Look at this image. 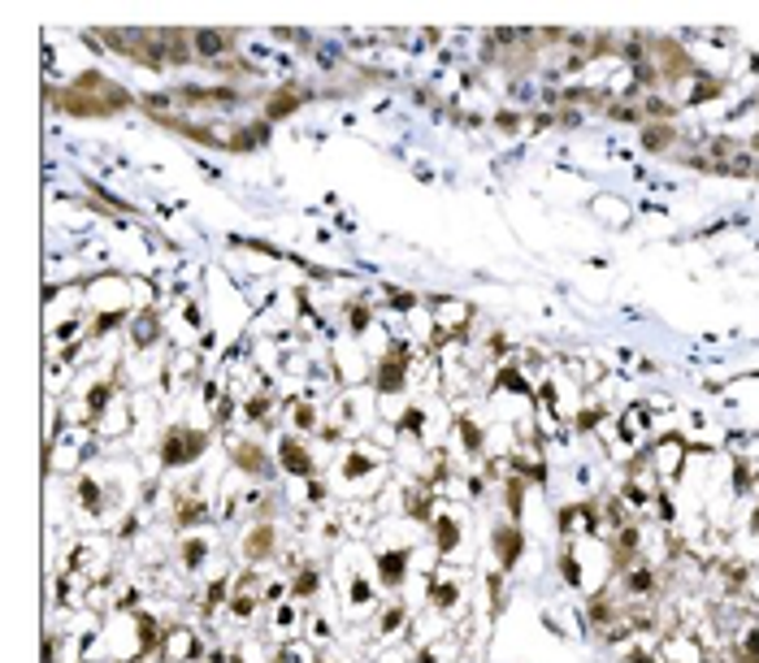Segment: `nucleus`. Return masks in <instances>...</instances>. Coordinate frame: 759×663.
<instances>
[{"label":"nucleus","instance_id":"f257e3e1","mask_svg":"<svg viewBox=\"0 0 759 663\" xmlns=\"http://www.w3.org/2000/svg\"><path fill=\"white\" fill-rule=\"evenodd\" d=\"M49 104L57 113H65V117H117V113H126L135 104V96L122 83H113L109 74H101V70H83L65 87H52L49 83Z\"/></svg>","mask_w":759,"mask_h":663},{"label":"nucleus","instance_id":"f03ea898","mask_svg":"<svg viewBox=\"0 0 759 663\" xmlns=\"http://www.w3.org/2000/svg\"><path fill=\"white\" fill-rule=\"evenodd\" d=\"M208 447H213V425L170 421V425H161L152 456L161 459L165 473H187V468H196V464L208 456Z\"/></svg>","mask_w":759,"mask_h":663},{"label":"nucleus","instance_id":"7ed1b4c3","mask_svg":"<svg viewBox=\"0 0 759 663\" xmlns=\"http://www.w3.org/2000/svg\"><path fill=\"white\" fill-rule=\"evenodd\" d=\"M425 612L443 615L452 629L460 620H469L473 599H469V577H464V568L439 563V572L425 581Z\"/></svg>","mask_w":759,"mask_h":663},{"label":"nucleus","instance_id":"20e7f679","mask_svg":"<svg viewBox=\"0 0 759 663\" xmlns=\"http://www.w3.org/2000/svg\"><path fill=\"white\" fill-rule=\"evenodd\" d=\"M222 452H226V468L244 473L248 481L269 486V477L278 473V464H274V447H269L260 434H235V429H222Z\"/></svg>","mask_w":759,"mask_h":663},{"label":"nucleus","instance_id":"39448f33","mask_svg":"<svg viewBox=\"0 0 759 663\" xmlns=\"http://www.w3.org/2000/svg\"><path fill=\"white\" fill-rule=\"evenodd\" d=\"M425 533H430V547L439 551V560L464 568V547H469V508L464 504L439 499V511Z\"/></svg>","mask_w":759,"mask_h":663},{"label":"nucleus","instance_id":"423d86ee","mask_svg":"<svg viewBox=\"0 0 759 663\" xmlns=\"http://www.w3.org/2000/svg\"><path fill=\"white\" fill-rule=\"evenodd\" d=\"M274 464H278V473H283L287 481H296V486L321 477V468H326V459L317 456V438H300V434H287V429H283L278 443H274Z\"/></svg>","mask_w":759,"mask_h":663},{"label":"nucleus","instance_id":"0eeeda50","mask_svg":"<svg viewBox=\"0 0 759 663\" xmlns=\"http://www.w3.org/2000/svg\"><path fill=\"white\" fill-rule=\"evenodd\" d=\"M690 452H695V447H690V438H686V434H677V429H668V434H656V438H652V447H647L643 456H647V464L656 468L659 486L668 490V486H677V481H681Z\"/></svg>","mask_w":759,"mask_h":663},{"label":"nucleus","instance_id":"6e6552de","mask_svg":"<svg viewBox=\"0 0 759 663\" xmlns=\"http://www.w3.org/2000/svg\"><path fill=\"white\" fill-rule=\"evenodd\" d=\"M283 556V529L278 520H248V529L239 533V560L244 568H269Z\"/></svg>","mask_w":759,"mask_h":663},{"label":"nucleus","instance_id":"1a4fd4ad","mask_svg":"<svg viewBox=\"0 0 759 663\" xmlns=\"http://www.w3.org/2000/svg\"><path fill=\"white\" fill-rule=\"evenodd\" d=\"M486 547H491V568H500V572H516L521 568V560H525V551H530V538H525V525H516V520H507V516H500L491 529H486Z\"/></svg>","mask_w":759,"mask_h":663},{"label":"nucleus","instance_id":"9d476101","mask_svg":"<svg viewBox=\"0 0 759 663\" xmlns=\"http://www.w3.org/2000/svg\"><path fill=\"white\" fill-rule=\"evenodd\" d=\"M473 317H478V308L469 304V300H460V296H439V300L430 304V321H434V334H439V339H469ZM439 339H434V343H439Z\"/></svg>","mask_w":759,"mask_h":663},{"label":"nucleus","instance_id":"9b49d317","mask_svg":"<svg viewBox=\"0 0 759 663\" xmlns=\"http://www.w3.org/2000/svg\"><path fill=\"white\" fill-rule=\"evenodd\" d=\"M208 651H204V633L201 624L192 620H174L165 629V642H161V660L165 663H201Z\"/></svg>","mask_w":759,"mask_h":663},{"label":"nucleus","instance_id":"f8f14e48","mask_svg":"<svg viewBox=\"0 0 759 663\" xmlns=\"http://www.w3.org/2000/svg\"><path fill=\"white\" fill-rule=\"evenodd\" d=\"M174 563H178V572H187V577L201 581L204 568L213 563V533H208V529L178 533V542H174Z\"/></svg>","mask_w":759,"mask_h":663},{"label":"nucleus","instance_id":"ddd939ff","mask_svg":"<svg viewBox=\"0 0 759 663\" xmlns=\"http://www.w3.org/2000/svg\"><path fill=\"white\" fill-rule=\"evenodd\" d=\"M283 425H287V434L317 438V434H321V425H326V408H321V404H312V400H304V395H291V400H287V408H283Z\"/></svg>","mask_w":759,"mask_h":663},{"label":"nucleus","instance_id":"4468645a","mask_svg":"<svg viewBox=\"0 0 759 663\" xmlns=\"http://www.w3.org/2000/svg\"><path fill=\"white\" fill-rule=\"evenodd\" d=\"M126 339H131V352H161V339H165V321L156 308H140L131 321H126Z\"/></svg>","mask_w":759,"mask_h":663},{"label":"nucleus","instance_id":"2eb2a0df","mask_svg":"<svg viewBox=\"0 0 759 663\" xmlns=\"http://www.w3.org/2000/svg\"><path fill=\"white\" fill-rule=\"evenodd\" d=\"M659 660L664 663H708V646H704L695 633L677 629V633H664V638H659Z\"/></svg>","mask_w":759,"mask_h":663},{"label":"nucleus","instance_id":"dca6fc26","mask_svg":"<svg viewBox=\"0 0 759 663\" xmlns=\"http://www.w3.org/2000/svg\"><path fill=\"white\" fill-rule=\"evenodd\" d=\"M192 49H196L201 61L222 65V61H230L235 49H239V31H192Z\"/></svg>","mask_w":759,"mask_h":663},{"label":"nucleus","instance_id":"f3484780","mask_svg":"<svg viewBox=\"0 0 759 663\" xmlns=\"http://www.w3.org/2000/svg\"><path fill=\"white\" fill-rule=\"evenodd\" d=\"M287 586H291V594H287L291 603H300V608H312V603H317V599L326 594V568L308 560L300 572H296V577H287Z\"/></svg>","mask_w":759,"mask_h":663},{"label":"nucleus","instance_id":"a211bd4d","mask_svg":"<svg viewBox=\"0 0 759 663\" xmlns=\"http://www.w3.org/2000/svg\"><path fill=\"white\" fill-rule=\"evenodd\" d=\"M308 96H312V92H308L304 83H296V79H291V83H283L278 92H269V96H265V122H283V117H291L296 108L308 104Z\"/></svg>","mask_w":759,"mask_h":663},{"label":"nucleus","instance_id":"6ab92c4d","mask_svg":"<svg viewBox=\"0 0 759 663\" xmlns=\"http://www.w3.org/2000/svg\"><path fill=\"white\" fill-rule=\"evenodd\" d=\"M373 325H378V308H373V300H348V304H343V330H348L352 339H365Z\"/></svg>","mask_w":759,"mask_h":663},{"label":"nucleus","instance_id":"aec40b11","mask_svg":"<svg viewBox=\"0 0 759 663\" xmlns=\"http://www.w3.org/2000/svg\"><path fill=\"white\" fill-rule=\"evenodd\" d=\"M677 144V126L673 122H643V148L647 153H668Z\"/></svg>","mask_w":759,"mask_h":663},{"label":"nucleus","instance_id":"412c9836","mask_svg":"<svg viewBox=\"0 0 759 663\" xmlns=\"http://www.w3.org/2000/svg\"><path fill=\"white\" fill-rule=\"evenodd\" d=\"M260 144H269V122L260 117V122H253V126H239L235 131V139H230V153H256Z\"/></svg>","mask_w":759,"mask_h":663},{"label":"nucleus","instance_id":"4be33fe9","mask_svg":"<svg viewBox=\"0 0 759 663\" xmlns=\"http://www.w3.org/2000/svg\"><path fill=\"white\" fill-rule=\"evenodd\" d=\"M595 217L599 221H607V226H625L629 221V205L625 200H616V196H595Z\"/></svg>","mask_w":759,"mask_h":663},{"label":"nucleus","instance_id":"5701e85b","mask_svg":"<svg viewBox=\"0 0 759 663\" xmlns=\"http://www.w3.org/2000/svg\"><path fill=\"white\" fill-rule=\"evenodd\" d=\"M491 122H495V131L516 135V131L525 126V113H521V108H495V117H491Z\"/></svg>","mask_w":759,"mask_h":663},{"label":"nucleus","instance_id":"b1692460","mask_svg":"<svg viewBox=\"0 0 759 663\" xmlns=\"http://www.w3.org/2000/svg\"><path fill=\"white\" fill-rule=\"evenodd\" d=\"M747 533H751V538L759 542V499H756V508L747 511Z\"/></svg>","mask_w":759,"mask_h":663},{"label":"nucleus","instance_id":"393cba45","mask_svg":"<svg viewBox=\"0 0 759 663\" xmlns=\"http://www.w3.org/2000/svg\"><path fill=\"white\" fill-rule=\"evenodd\" d=\"M751 108H759V96H756V104H751Z\"/></svg>","mask_w":759,"mask_h":663}]
</instances>
